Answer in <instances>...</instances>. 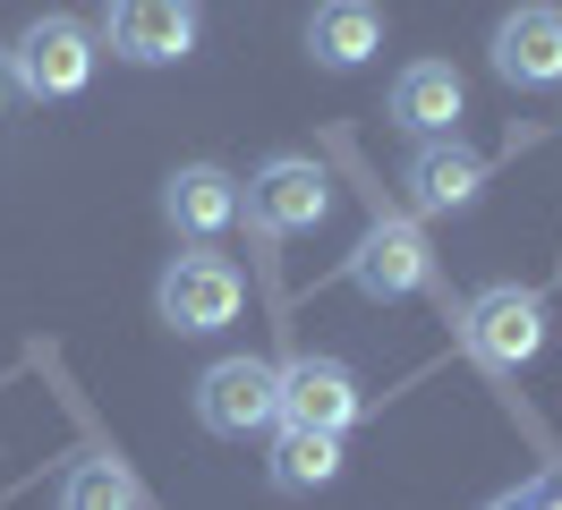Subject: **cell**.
Here are the masks:
<instances>
[{"instance_id":"3","label":"cell","mask_w":562,"mask_h":510,"mask_svg":"<svg viewBox=\"0 0 562 510\" xmlns=\"http://www.w3.org/2000/svg\"><path fill=\"white\" fill-rule=\"evenodd\" d=\"M239 298H247L239 264H231V256H213V247L171 256L162 281H154V315H162L171 332H222V324H239Z\"/></svg>"},{"instance_id":"4","label":"cell","mask_w":562,"mask_h":510,"mask_svg":"<svg viewBox=\"0 0 562 510\" xmlns=\"http://www.w3.org/2000/svg\"><path fill=\"white\" fill-rule=\"evenodd\" d=\"M460 340H469V358L494 374H520L537 349H546V298L520 290V281H494L477 298L460 306Z\"/></svg>"},{"instance_id":"8","label":"cell","mask_w":562,"mask_h":510,"mask_svg":"<svg viewBox=\"0 0 562 510\" xmlns=\"http://www.w3.org/2000/svg\"><path fill=\"white\" fill-rule=\"evenodd\" d=\"M196 0H111V52L128 68H171L196 52Z\"/></svg>"},{"instance_id":"15","label":"cell","mask_w":562,"mask_h":510,"mask_svg":"<svg viewBox=\"0 0 562 510\" xmlns=\"http://www.w3.org/2000/svg\"><path fill=\"white\" fill-rule=\"evenodd\" d=\"M60 510H145L137 476L103 460V451H77L69 468H60Z\"/></svg>"},{"instance_id":"9","label":"cell","mask_w":562,"mask_h":510,"mask_svg":"<svg viewBox=\"0 0 562 510\" xmlns=\"http://www.w3.org/2000/svg\"><path fill=\"white\" fill-rule=\"evenodd\" d=\"M350 281H358V298H375V306L426 290V281H435L426 230H418V222H375V230L358 238V256H350Z\"/></svg>"},{"instance_id":"7","label":"cell","mask_w":562,"mask_h":510,"mask_svg":"<svg viewBox=\"0 0 562 510\" xmlns=\"http://www.w3.org/2000/svg\"><path fill=\"white\" fill-rule=\"evenodd\" d=\"M367 417V383L350 358H290L281 366V426H316V434H350Z\"/></svg>"},{"instance_id":"12","label":"cell","mask_w":562,"mask_h":510,"mask_svg":"<svg viewBox=\"0 0 562 510\" xmlns=\"http://www.w3.org/2000/svg\"><path fill=\"white\" fill-rule=\"evenodd\" d=\"M162 222H171L179 238H222L231 222H239V179L222 162H188V170H171L162 179Z\"/></svg>"},{"instance_id":"13","label":"cell","mask_w":562,"mask_h":510,"mask_svg":"<svg viewBox=\"0 0 562 510\" xmlns=\"http://www.w3.org/2000/svg\"><path fill=\"white\" fill-rule=\"evenodd\" d=\"M384 52V9L375 0H316L307 9V60L333 68V77H350Z\"/></svg>"},{"instance_id":"10","label":"cell","mask_w":562,"mask_h":510,"mask_svg":"<svg viewBox=\"0 0 562 510\" xmlns=\"http://www.w3.org/2000/svg\"><path fill=\"white\" fill-rule=\"evenodd\" d=\"M401 188H409L418 213H469V204L486 196V154L460 145V136H426L418 154L401 162Z\"/></svg>"},{"instance_id":"14","label":"cell","mask_w":562,"mask_h":510,"mask_svg":"<svg viewBox=\"0 0 562 510\" xmlns=\"http://www.w3.org/2000/svg\"><path fill=\"white\" fill-rule=\"evenodd\" d=\"M265 476H273V494H290V502L324 494V485L341 476V434H316V426H273V460H265Z\"/></svg>"},{"instance_id":"2","label":"cell","mask_w":562,"mask_h":510,"mask_svg":"<svg viewBox=\"0 0 562 510\" xmlns=\"http://www.w3.org/2000/svg\"><path fill=\"white\" fill-rule=\"evenodd\" d=\"M196 426L222 442L273 434L281 426V366L273 358H222V366L196 374Z\"/></svg>"},{"instance_id":"1","label":"cell","mask_w":562,"mask_h":510,"mask_svg":"<svg viewBox=\"0 0 562 510\" xmlns=\"http://www.w3.org/2000/svg\"><path fill=\"white\" fill-rule=\"evenodd\" d=\"M103 34L86 26V18H69V9H43V18H26L18 26V43H9V68H18V94L26 102H69L94 86V52Z\"/></svg>"},{"instance_id":"11","label":"cell","mask_w":562,"mask_h":510,"mask_svg":"<svg viewBox=\"0 0 562 510\" xmlns=\"http://www.w3.org/2000/svg\"><path fill=\"white\" fill-rule=\"evenodd\" d=\"M460 111H469V86H460L452 60H409L392 77V128L401 136H460Z\"/></svg>"},{"instance_id":"5","label":"cell","mask_w":562,"mask_h":510,"mask_svg":"<svg viewBox=\"0 0 562 510\" xmlns=\"http://www.w3.org/2000/svg\"><path fill=\"white\" fill-rule=\"evenodd\" d=\"M239 213H247V230H265V238H299L333 213V179H324L316 154H273L256 179H239Z\"/></svg>"},{"instance_id":"6","label":"cell","mask_w":562,"mask_h":510,"mask_svg":"<svg viewBox=\"0 0 562 510\" xmlns=\"http://www.w3.org/2000/svg\"><path fill=\"white\" fill-rule=\"evenodd\" d=\"M486 60H494V77H503L512 94H546V86H562V9H554V0L503 9L494 34H486Z\"/></svg>"},{"instance_id":"16","label":"cell","mask_w":562,"mask_h":510,"mask_svg":"<svg viewBox=\"0 0 562 510\" xmlns=\"http://www.w3.org/2000/svg\"><path fill=\"white\" fill-rule=\"evenodd\" d=\"M0 102H18V68H9V43H0Z\"/></svg>"}]
</instances>
